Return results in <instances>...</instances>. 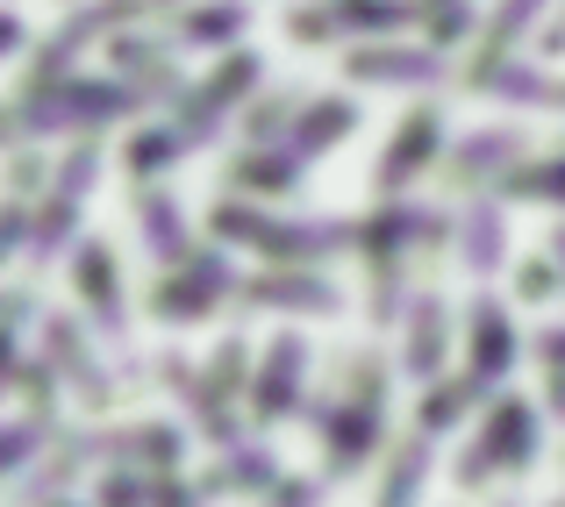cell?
<instances>
[{
    "label": "cell",
    "mask_w": 565,
    "mask_h": 507,
    "mask_svg": "<svg viewBox=\"0 0 565 507\" xmlns=\"http://www.w3.org/2000/svg\"><path fill=\"white\" fill-rule=\"evenodd\" d=\"M207 486H230V494H244V486H273V451L265 443H244V451L222 457V472Z\"/></svg>",
    "instance_id": "22"
},
{
    "label": "cell",
    "mask_w": 565,
    "mask_h": 507,
    "mask_svg": "<svg viewBox=\"0 0 565 507\" xmlns=\"http://www.w3.org/2000/svg\"><path fill=\"white\" fill-rule=\"evenodd\" d=\"M236 29H244V8H236V0H215V8L186 14V29H180V36H186V43H230Z\"/></svg>",
    "instance_id": "23"
},
{
    "label": "cell",
    "mask_w": 565,
    "mask_h": 507,
    "mask_svg": "<svg viewBox=\"0 0 565 507\" xmlns=\"http://www.w3.org/2000/svg\"><path fill=\"white\" fill-rule=\"evenodd\" d=\"M530 451H537V408H530L523 393H509V400H494V414H487L480 443L466 451L458 479H466V486H480V479H494L501 465H523Z\"/></svg>",
    "instance_id": "3"
},
{
    "label": "cell",
    "mask_w": 565,
    "mask_h": 507,
    "mask_svg": "<svg viewBox=\"0 0 565 507\" xmlns=\"http://www.w3.org/2000/svg\"><path fill=\"white\" fill-rule=\"evenodd\" d=\"M137 8H151V0H94L86 14H72L65 22V36H51L36 51V72H29V86H22V100H36V94H51V86H65V72H72V57L86 51L94 36H108L115 22H129Z\"/></svg>",
    "instance_id": "4"
},
{
    "label": "cell",
    "mask_w": 565,
    "mask_h": 507,
    "mask_svg": "<svg viewBox=\"0 0 565 507\" xmlns=\"http://www.w3.org/2000/svg\"><path fill=\"white\" fill-rule=\"evenodd\" d=\"M250 86H258V57H250V51L222 57L215 79H207L201 94H186V108H180V122H186V129H180V137H186V143H207V137L222 129V108H230V100H244Z\"/></svg>",
    "instance_id": "6"
},
{
    "label": "cell",
    "mask_w": 565,
    "mask_h": 507,
    "mask_svg": "<svg viewBox=\"0 0 565 507\" xmlns=\"http://www.w3.org/2000/svg\"><path fill=\"white\" fill-rule=\"evenodd\" d=\"M51 365H65V371H72V379H79L94 400L108 393V386H100V371L86 365V350H79V336H72V322H51Z\"/></svg>",
    "instance_id": "24"
},
{
    "label": "cell",
    "mask_w": 565,
    "mask_h": 507,
    "mask_svg": "<svg viewBox=\"0 0 565 507\" xmlns=\"http://www.w3.org/2000/svg\"><path fill=\"white\" fill-rule=\"evenodd\" d=\"M244 301H258V308H301V315H337V287L330 279H316V272H265V279H250V293Z\"/></svg>",
    "instance_id": "9"
},
{
    "label": "cell",
    "mask_w": 565,
    "mask_h": 507,
    "mask_svg": "<svg viewBox=\"0 0 565 507\" xmlns=\"http://www.w3.org/2000/svg\"><path fill=\"white\" fill-rule=\"evenodd\" d=\"M79 293L94 301L100 330H108V336H122V272H115L108 244H86V250H79Z\"/></svg>",
    "instance_id": "12"
},
{
    "label": "cell",
    "mask_w": 565,
    "mask_h": 507,
    "mask_svg": "<svg viewBox=\"0 0 565 507\" xmlns=\"http://www.w3.org/2000/svg\"><path fill=\"white\" fill-rule=\"evenodd\" d=\"M423 472H429V443H408L394 465V479H386V500L380 507H415V494H423Z\"/></svg>",
    "instance_id": "25"
},
{
    "label": "cell",
    "mask_w": 565,
    "mask_h": 507,
    "mask_svg": "<svg viewBox=\"0 0 565 507\" xmlns=\"http://www.w3.org/2000/svg\"><path fill=\"white\" fill-rule=\"evenodd\" d=\"M137 100H143V94H129V86H115V79H65V86H51V94L22 100L14 129H22V137H51V129L115 122V115H129Z\"/></svg>",
    "instance_id": "2"
},
{
    "label": "cell",
    "mask_w": 565,
    "mask_h": 507,
    "mask_svg": "<svg viewBox=\"0 0 565 507\" xmlns=\"http://www.w3.org/2000/svg\"><path fill=\"white\" fill-rule=\"evenodd\" d=\"M437 122H444L437 108H415V115H408V129L386 143V158H380V186H386V193H401L415 172L429 165V151H437Z\"/></svg>",
    "instance_id": "10"
},
{
    "label": "cell",
    "mask_w": 565,
    "mask_h": 507,
    "mask_svg": "<svg viewBox=\"0 0 565 507\" xmlns=\"http://www.w3.org/2000/svg\"><path fill=\"white\" fill-rule=\"evenodd\" d=\"M236 287V265L222 258V250H201V258H186V272L180 279H166V287H158V315L166 322H201L207 308H215V293H230Z\"/></svg>",
    "instance_id": "5"
},
{
    "label": "cell",
    "mask_w": 565,
    "mask_h": 507,
    "mask_svg": "<svg viewBox=\"0 0 565 507\" xmlns=\"http://www.w3.org/2000/svg\"><path fill=\"white\" fill-rule=\"evenodd\" d=\"M472 86H480V94L530 100V108H565V86H558V79H544V72H530V65H515V72H509V65H487Z\"/></svg>",
    "instance_id": "17"
},
{
    "label": "cell",
    "mask_w": 565,
    "mask_h": 507,
    "mask_svg": "<svg viewBox=\"0 0 565 507\" xmlns=\"http://www.w3.org/2000/svg\"><path fill=\"white\" fill-rule=\"evenodd\" d=\"M137 215H143V236H151V250H158V258H172V265H180V258H186V215H180V207H172L166 193H143V201H137Z\"/></svg>",
    "instance_id": "21"
},
{
    "label": "cell",
    "mask_w": 565,
    "mask_h": 507,
    "mask_svg": "<svg viewBox=\"0 0 565 507\" xmlns=\"http://www.w3.org/2000/svg\"><path fill=\"white\" fill-rule=\"evenodd\" d=\"M458 236H466V244H458V258H466V272H494V265H501V250H509V244H501V207L494 201H472L466 207V215H458Z\"/></svg>",
    "instance_id": "15"
},
{
    "label": "cell",
    "mask_w": 565,
    "mask_h": 507,
    "mask_svg": "<svg viewBox=\"0 0 565 507\" xmlns=\"http://www.w3.org/2000/svg\"><path fill=\"white\" fill-rule=\"evenodd\" d=\"M322 500V479H287V486H273V507H316Z\"/></svg>",
    "instance_id": "31"
},
{
    "label": "cell",
    "mask_w": 565,
    "mask_h": 507,
    "mask_svg": "<svg viewBox=\"0 0 565 507\" xmlns=\"http://www.w3.org/2000/svg\"><path fill=\"white\" fill-rule=\"evenodd\" d=\"M544 357H552V365H565V330H552V336H544Z\"/></svg>",
    "instance_id": "37"
},
{
    "label": "cell",
    "mask_w": 565,
    "mask_h": 507,
    "mask_svg": "<svg viewBox=\"0 0 565 507\" xmlns=\"http://www.w3.org/2000/svg\"><path fill=\"white\" fill-rule=\"evenodd\" d=\"M351 79H365V86H437L444 57L437 51H401V43H373V51L351 57Z\"/></svg>",
    "instance_id": "8"
},
{
    "label": "cell",
    "mask_w": 565,
    "mask_h": 507,
    "mask_svg": "<svg viewBox=\"0 0 565 507\" xmlns=\"http://www.w3.org/2000/svg\"><path fill=\"white\" fill-rule=\"evenodd\" d=\"M301 379H308V343L301 336H273V350H265V371H258V414L265 422H279V414L301 400Z\"/></svg>",
    "instance_id": "7"
},
{
    "label": "cell",
    "mask_w": 565,
    "mask_h": 507,
    "mask_svg": "<svg viewBox=\"0 0 565 507\" xmlns=\"http://www.w3.org/2000/svg\"><path fill=\"white\" fill-rule=\"evenodd\" d=\"M29 451H36V422H14V429H8V472H22Z\"/></svg>",
    "instance_id": "32"
},
{
    "label": "cell",
    "mask_w": 565,
    "mask_h": 507,
    "mask_svg": "<svg viewBox=\"0 0 565 507\" xmlns=\"http://www.w3.org/2000/svg\"><path fill=\"white\" fill-rule=\"evenodd\" d=\"M351 129H359V100H344V94H337V100H316V108L294 122V143H287V151L294 158H316V151H330L337 137H351Z\"/></svg>",
    "instance_id": "14"
},
{
    "label": "cell",
    "mask_w": 565,
    "mask_h": 507,
    "mask_svg": "<svg viewBox=\"0 0 565 507\" xmlns=\"http://www.w3.org/2000/svg\"><path fill=\"white\" fill-rule=\"evenodd\" d=\"M472 386H480V379H458V386H437V393H429V408H423V429H451L458 414L472 408Z\"/></svg>",
    "instance_id": "27"
},
{
    "label": "cell",
    "mask_w": 565,
    "mask_h": 507,
    "mask_svg": "<svg viewBox=\"0 0 565 507\" xmlns=\"http://www.w3.org/2000/svg\"><path fill=\"white\" fill-rule=\"evenodd\" d=\"M515 365V330L501 315V301H472V379L494 386Z\"/></svg>",
    "instance_id": "11"
},
{
    "label": "cell",
    "mask_w": 565,
    "mask_h": 507,
    "mask_svg": "<svg viewBox=\"0 0 565 507\" xmlns=\"http://www.w3.org/2000/svg\"><path fill=\"white\" fill-rule=\"evenodd\" d=\"M22 229H29V215H22V201H14V207H8V229H0V244L22 250Z\"/></svg>",
    "instance_id": "35"
},
{
    "label": "cell",
    "mask_w": 565,
    "mask_h": 507,
    "mask_svg": "<svg viewBox=\"0 0 565 507\" xmlns=\"http://www.w3.org/2000/svg\"><path fill=\"white\" fill-rule=\"evenodd\" d=\"M552 293V265H523V301H544Z\"/></svg>",
    "instance_id": "34"
},
{
    "label": "cell",
    "mask_w": 565,
    "mask_h": 507,
    "mask_svg": "<svg viewBox=\"0 0 565 507\" xmlns=\"http://www.w3.org/2000/svg\"><path fill=\"white\" fill-rule=\"evenodd\" d=\"M408 0H337L330 22L351 29V36H386V29H408Z\"/></svg>",
    "instance_id": "19"
},
{
    "label": "cell",
    "mask_w": 565,
    "mask_h": 507,
    "mask_svg": "<svg viewBox=\"0 0 565 507\" xmlns=\"http://www.w3.org/2000/svg\"><path fill=\"white\" fill-rule=\"evenodd\" d=\"M322 429H330V465L351 472L365 451L380 443V414L373 408H344V414H322Z\"/></svg>",
    "instance_id": "16"
},
{
    "label": "cell",
    "mask_w": 565,
    "mask_h": 507,
    "mask_svg": "<svg viewBox=\"0 0 565 507\" xmlns=\"http://www.w3.org/2000/svg\"><path fill=\"white\" fill-rule=\"evenodd\" d=\"M215 236L222 244H258L273 258H322V250H344L351 236H365L359 222H337V215H316V222H273V215H250V207H215Z\"/></svg>",
    "instance_id": "1"
},
{
    "label": "cell",
    "mask_w": 565,
    "mask_h": 507,
    "mask_svg": "<svg viewBox=\"0 0 565 507\" xmlns=\"http://www.w3.org/2000/svg\"><path fill=\"white\" fill-rule=\"evenodd\" d=\"M180 151H186V137H172V129H143V137L129 143V165H137V172H158L166 158H180Z\"/></svg>",
    "instance_id": "28"
},
{
    "label": "cell",
    "mask_w": 565,
    "mask_h": 507,
    "mask_svg": "<svg viewBox=\"0 0 565 507\" xmlns=\"http://www.w3.org/2000/svg\"><path fill=\"white\" fill-rule=\"evenodd\" d=\"M509 201H565V165H537V172H509Z\"/></svg>",
    "instance_id": "26"
},
{
    "label": "cell",
    "mask_w": 565,
    "mask_h": 507,
    "mask_svg": "<svg viewBox=\"0 0 565 507\" xmlns=\"http://www.w3.org/2000/svg\"><path fill=\"white\" fill-rule=\"evenodd\" d=\"M301 165L308 158H294V151H258V158L236 165V186L244 193H294L301 186Z\"/></svg>",
    "instance_id": "20"
},
{
    "label": "cell",
    "mask_w": 565,
    "mask_h": 507,
    "mask_svg": "<svg viewBox=\"0 0 565 507\" xmlns=\"http://www.w3.org/2000/svg\"><path fill=\"white\" fill-rule=\"evenodd\" d=\"M100 507H143V486L137 479H108L100 486Z\"/></svg>",
    "instance_id": "33"
},
{
    "label": "cell",
    "mask_w": 565,
    "mask_h": 507,
    "mask_svg": "<svg viewBox=\"0 0 565 507\" xmlns=\"http://www.w3.org/2000/svg\"><path fill=\"white\" fill-rule=\"evenodd\" d=\"M552 414H565V365H552Z\"/></svg>",
    "instance_id": "36"
},
{
    "label": "cell",
    "mask_w": 565,
    "mask_h": 507,
    "mask_svg": "<svg viewBox=\"0 0 565 507\" xmlns=\"http://www.w3.org/2000/svg\"><path fill=\"white\" fill-rule=\"evenodd\" d=\"M515 151H523V129H487V137H472V143L451 151V179H487L494 165H509Z\"/></svg>",
    "instance_id": "18"
},
{
    "label": "cell",
    "mask_w": 565,
    "mask_h": 507,
    "mask_svg": "<svg viewBox=\"0 0 565 507\" xmlns=\"http://www.w3.org/2000/svg\"><path fill=\"white\" fill-rule=\"evenodd\" d=\"M287 115H294V94L287 100H265V108L250 115V137H279V129H287Z\"/></svg>",
    "instance_id": "30"
},
{
    "label": "cell",
    "mask_w": 565,
    "mask_h": 507,
    "mask_svg": "<svg viewBox=\"0 0 565 507\" xmlns=\"http://www.w3.org/2000/svg\"><path fill=\"white\" fill-rule=\"evenodd\" d=\"M537 8H544V0H501V14H494V43H509L515 29H523L530 14H537Z\"/></svg>",
    "instance_id": "29"
},
{
    "label": "cell",
    "mask_w": 565,
    "mask_h": 507,
    "mask_svg": "<svg viewBox=\"0 0 565 507\" xmlns=\"http://www.w3.org/2000/svg\"><path fill=\"white\" fill-rule=\"evenodd\" d=\"M437 357H444V301L423 293L408 308V350H401V371L408 379H437Z\"/></svg>",
    "instance_id": "13"
}]
</instances>
